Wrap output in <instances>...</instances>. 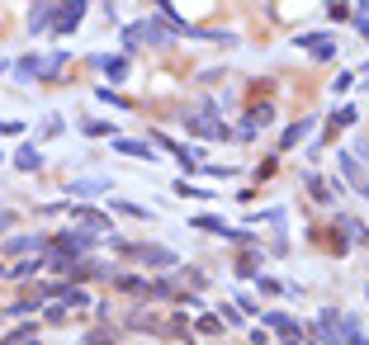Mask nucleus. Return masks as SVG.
I'll return each mask as SVG.
<instances>
[{"label": "nucleus", "mask_w": 369, "mask_h": 345, "mask_svg": "<svg viewBox=\"0 0 369 345\" xmlns=\"http://www.w3.org/2000/svg\"><path fill=\"white\" fill-rule=\"evenodd\" d=\"M0 345H38V331H33V326H19V331H10Z\"/></svg>", "instance_id": "obj_4"}, {"label": "nucleus", "mask_w": 369, "mask_h": 345, "mask_svg": "<svg viewBox=\"0 0 369 345\" xmlns=\"http://www.w3.org/2000/svg\"><path fill=\"white\" fill-rule=\"evenodd\" d=\"M10 222H15V213H0V227H10Z\"/></svg>", "instance_id": "obj_13"}, {"label": "nucleus", "mask_w": 369, "mask_h": 345, "mask_svg": "<svg viewBox=\"0 0 369 345\" xmlns=\"http://www.w3.org/2000/svg\"><path fill=\"white\" fill-rule=\"evenodd\" d=\"M184 128L189 133H204V137H223V123H213L204 114H184Z\"/></svg>", "instance_id": "obj_2"}, {"label": "nucleus", "mask_w": 369, "mask_h": 345, "mask_svg": "<svg viewBox=\"0 0 369 345\" xmlns=\"http://www.w3.org/2000/svg\"><path fill=\"white\" fill-rule=\"evenodd\" d=\"M100 67H105V71H109V80H123V57H105Z\"/></svg>", "instance_id": "obj_6"}, {"label": "nucleus", "mask_w": 369, "mask_h": 345, "mask_svg": "<svg viewBox=\"0 0 369 345\" xmlns=\"http://www.w3.org/2000/svg\"><path fill=\"white\" fill-rule=\"evenodd\" d=\"M345 336H350V345H365V336H360V326H355V321H345Z\"/></svg>", "instance_id": "obj_12"}, {"label": "nucleus", "mask_w": 369, "mask_h": 345, "mask_svg": "<svg viewBox=\"0 0 369 345\" xmlns=\"http://www.w3.org/2000/svg\"><path fill=\"white\" fill-rule=\"evenodd\" d=\"M199 331H204V336H218V331H223V321H218V317H199Z\"/></svg>", "instance_id": "obj_11"}, {"label": "nucleus", "mask_w": 369, "mask_h": 345, "mask_svg": "<svg viewBox=\"0 0 369 345\" xmlns=\"http://www.w3.org/2000/svg\"><path fill=\"white\" fill-rule=\"evenodd\" d=\"M270 118H275V109H270V105H251V109H246V123H241V128H246V133H256V128H265Z\"/></svg>", "instance_id": "obj_3"}, {"label": "nucleus", "mask_w": 369, "mask_h": 345, "mask_svg": "<svg viewBox=\"0 0 369 345\" xmlns=\"http://www.w3.org/2000/svg\"><path fill=\"white\" fill-rule=\"evenodd\" d=\"M62 67H67V57H62V53H57V57H24V62H19L24 76H57Z\"/></svg>", "instance_id": "obj_1"}, {"label": "nucleus", "mask_w": 369, "mask_h": 345, "mask_svg": "<svg viewBox=\"0 0 369 345\" xmlns=\"http://www.w3.org/2000/svg\"><path fill=\"white\" fill-rule=\"evenodd\" d=\"M114 341V331H109V326H100V331H90V336H85V345H109Z\"/></svg>", "instance_id": "obj_8"}, {"label": "nucleus", "mask_w": 369, "mask_h": 345, "mask_svg": "<svg viewBox=\"0 0 369 345\" xmlns=\"http://www.w3.org/2000/svg\"><path fill=\"white\" fill-rule=\"evenodd\" d=\"M38 161H43V157H38V152H33V147H24V152H19V170H33V166H38Z\"/></svg>", "instance_id": "obj_9"}, {"label": "nucleus", "mask_w": 369, "mask_h": 345, "mask_svg": "<svg viewBox=\"0 0 369 345\" xmlns=\"http://www.w3.org/2000/svg\"><path fill=\"white\" fill-rule=\"evenodd\" d=\"M71 189H76V194H100L105 180H71Z\"/></svg>", "instance_id": "obj_7"}, {"label": "nucleus", "mask_w": 369, "mask_h": 345, "mask_svg": "<svg viewBox=\"0 0 369 345\" xmlns=\"http://www.w3.org/2000/svg\"><path fill=\"white\" fill-rule=\"evenodd\" d=\"M119 152H128V157H147V161H152V152H147L142 142H119Z\"/></svg>", "instance_id": "obj_10"}, {"label": "nucleus", "mask_w": 369, "mask_h": 345, "mask_svg": "<svg viewBox=\"0 0 369 345\" xmlns=\"http://www.w3.org/2000/svg\"><path fill=\"white\" fill-rule=\"evenodd\" d=\"M80 19V5H67V10H62V15H57V28H71Z\"/></svg>", "instance_id": "obj_5"}]
</instances>
